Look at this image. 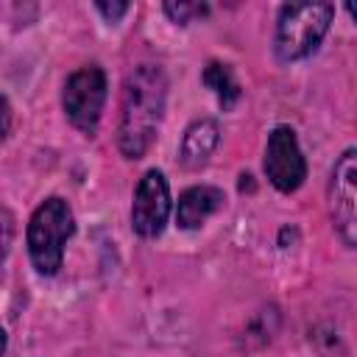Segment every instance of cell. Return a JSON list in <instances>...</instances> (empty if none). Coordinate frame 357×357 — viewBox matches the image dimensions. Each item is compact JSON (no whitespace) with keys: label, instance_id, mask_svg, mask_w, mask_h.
<instances>
[{"label":"cell","instance_id":"obj_2","mask_svg":"<svg viewBox=\"0 0 357 357\" xmlns=\"http://www.w3.org/2000/svg\"><path fill=\"white\" fill-rule=\"evenodd\" d=\"M332 14V3H287L276 25V56L282 61L307 59L326 36Z\"/></svg>","mask_w":357,"mask_h":357},{"label":"cell","instance_id":"obj_6","mask_svg":"<svg viewBox=\"0 0 357 357\" xmlns=\"http://www.w3.org/2000/svg\"><path fill=\"white\" fill-rule=\"evenodd\" d=\"M265 173L271 184L282 192H293L307 178V165L290 126H276L265 145Z\"/></svg>","mask_w":357,"mask_h":357},{"label":"cell","instance_id":"obj_4","mask_svg":"<svg viewBox=\"0 0 357 357\" xmlns=\"http://www.w3.org/2000/svg\"><path fill=\"white\" fill-rule=\"evenodd\" d=\"M103 100H106V75L100 67H81L78 73H73L64 84V112L70 117V123L75 128H81L84 134H95L100 112H103Z\"/></svg>","mask_w":357,"mask_h":357},{"label":"cell","instance_id":"obj_14","mask_svg":"<svg viewBox=\"0 0 357 357\" xmlns=\"http://www.w3.org/2000/svg\"><path fill=\"white\" fill-rule=\"evenodd\" d=\"M8 128H11V106H8V100L0 95V139L8 134Z\"/></svg>","mask_w":357,"mask_h":357},{"label":"cell","instance_id":"obj_8","mask_svg":"<svg viewBox=\"0 0 357 357\" xmlns=\"http://www.w3.org/2000/svg\"><path fill=\"white\" fill-rule=\"evenodd\" d=\"M223 206V192L218 187H192L187 192H181L178 198V209H176V223L181 229H195L201 226L209 215H215Z\"/></svg>","mask_w":357,"mask_h":357},{"label":"cell","instance_id":"obj_3","mask_svg":"<svg viewBox=\"0 0 357 357\" xmlns=\"http://www.w3.org/2000/svg\"><path fill=\"white\" fill-rule=\"evenodd\" d=\"M75 223L67 201L61 198H47L36 206L28 223V254L33 268L42 276H53L61 268L64 257V243L70 240Z\"/></svg>","mask_w":357,"mask_h":357},{"label":"cell","instance_id":"obj_11","mask_svg":"<svg viewBox=\"0 0 357 357\" xmlns=\"http://www.w3.org/2000/svg\"><path fill=\"white\" fill-rule=\"evenodd\" d=\"M165 11H167V17H170L173 22L184 25V22H190L192 17H204V14H206V6H201V3H167Z\"/></svg>","mask_w":357,"mask_h":357},{"label":"cell","instance_id":"obj_10","mask_svg":"<svg viewBox=\"0 0 357 357\" xmlns=\"http://www.w3.org/2000/svg\"><path fill=\"white\" fill-rule=\"evenodd\" d=\"M204 84L215 92V98H218V103L223 109H231L240 100V84H237V78H234L229 64L209 61L206 70H204Z\"/></svg>","mask_w":357,"mask_h":357},{"label":"cell","instance_id":"obj_5","mask_svg":"<svg viewBox=\"0 0 357 357\" xmlns=\"http://www.w3.org/2000/svg\"><path fill=\"white\" fill-rule=\"evenodd\" d=\"M329 206L340 240L351 248L357 243V151L349 148L332 170Z\"/></svg>","mask_w":357,"mask_h":357},{"label":"cell","instance_id":"obj_9","mask_svg":"<svg viewBox=\"0 0 357 357\" xmlns=\"http://www.w3.org/2000/svg\"><path fill=\"white\" fill-rule=\"evenodd\" d=\"M218 142H220V128H218V123L209 120V117L195 120V123L187 128L184 139H181V151H178L181 165L190 167V170L206 165L209 156H212V151L218 148Z\"/></svg>","mask_w":357,"mask_h":357},{"label":"cell","instance_id":"obj_13","mask_svg":"<svg viewBox=\"0 0 357 357\" xmlns=\"http://www.w3.org/2000/svg\"><path fill=\"white\" fill-rule=\"evenodd\" d=\"M95 8H98V11H100V14L109 20V22H117V20H120V17L128 11V3H112V6H109V3H98Z\"/></svg>","mask_w":357,"mask_h":357},{"label":"cell","instance_id":"obj_15","mask_svg":"<svg viewBox=\"0 0 357 357\" xmlns=\"http://www.w3.org/2000/svg\"><path fill=\"white\" fill-rule=\"evenodd\" d=\"M3 351H6V332L0 329V357H3Z\"/></svg>","mask_w":357,"mask_h":357},{"label":"cell","instance_id":"obj_12","mask_svg":"<svg viewBox=\"0 0 357 357\" xmlns=\"http://www.w3.org/2000/svg\"><path fill=\"white\" fill-rule=\"evenodd\" d=\"M11 240H14V215L0 204V262L11 248Z\"/></svg>","mask_w":357,"mask_h":357},{"label":"cell","instance_id":"obj_7","mask_svg":"<svg viewBox=\"0 0 357 357\" xmlns=\"http://www.w3.org/2000/svg\"><path fill=\"white\" fill-rule=\"evenodd\" d=\"M170 215V190L159 170H148L134 192L131 206V226L139 237H156L162 234Z\"/></svg>","mask_w":357,"mask_h":357},{"label":"cell","instance_id":"obj_1","mask_svg":"<svg viewBox=\"0 0 357 357\" xmlns=\"http://www.w3.org/2000/svg\"><path fill=\"white\" fill-rule=\"evenodd\" d=\"M167 98V78L159 64H139L128 73L120 100L117 148L128 159H139L162 123V109Z\"/></svg>","mask_w":357,"mask_h":357}]
</instances>
